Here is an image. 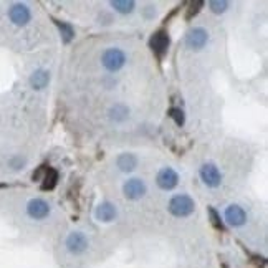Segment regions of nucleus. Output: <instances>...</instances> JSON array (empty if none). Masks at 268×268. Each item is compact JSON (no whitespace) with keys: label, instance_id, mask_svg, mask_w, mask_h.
Instances as JSON below:
<instances>
[{"label":"nucleus","instance_id":"nucleus-1","mask_svg":"<svg viewBox=\"0 0 268 268\" xmlns=\"http://www.w3.org/2000/svg\"><path fill=\"white\" fill-rule=\"evenodd\" d=\"M195 210V202L192 197L185 194L174 195V197L169 200V212H171L174 217H189Z\"/></svg>","mask_w":268,"mask_h":268},{"label":"nucleus","instance_id":"nucleus-2","mask_svg":"<svg viewBox=\"0 0 268 268\" xmlns=\"http://www.w3.org/2000/svg\"><path fill=\"white\" fill-rule=\"evenodd\" d=\"M101 63L110 73H116L126 65V55L120 48H108L101 56Z\"/></svg>","mask_w":268,"mask_h":268},{"label":"nucleus","instance_id":"nucleus-3","mask_svg":"<svg viewBox=\"0 0 268 268\" xmlns=\"http://www.w3.org/2000/svg\"><path fill=\"white\" fill-rule=\"evenodd\" d=\"M8 20L17 27H25L32 20V12L25 3H13L8 8Z\"/></svg>","mask_w":268,"mask_h":268},{"label":"nucleus","instance_id":"nucleus-4","mask_svg":"<svg viewBox=\"0 0 268 268\" xmlns=\"http://www.w3.org/2000/svg\"><path fill=\"white\" fill-rule=\"evenodd\" d=\"M50 204L43 199H32L27 204V215L33 220H43L50 215Z\"/></svg>","mask_w":268,"mask_h":268},{"label":"nucleus","instance_id":"nucleus-5","mask_svg":"<svg viewBox=\"0 0 268 268\" xmlns=\"http://www.w3.org/2000/svg\"><path fill=\"white\" fill-rule=\"evenodd\" d=\"M65 245L66 249H68V252H71V254L75 255H80L88 250V239H86V235L81 234V232H71V234L66 237Z\"/></svg>","mask_w":268,"mask_h":268},{"label":"nucleus","instance_id":"nucleus-6","mask_svg":"<svg viewBox=\"0 0 268 268\" xmlns=\"http://www.w3.org/2000/svg\"><path fill=\"white\" fill-rule=\"evenodd\" d=\"M200 179L204 180V184L207 187H219L222 182V176H220L219 167L212 162H207L200 167Z\"/></svg>","mask_w":268,"mask_h":268},{"label":"nucleus","instance_id":"nucleus-7","mask_svg":"<svg viewBox=\"0 0 268 268\" xmlns=\"http://www.w3.org/2000/svg\"><path fill=\"white\" fill-rule=\"evenodd\" d=\"M207 42H209V33H207V30L202 28V27L192 28L187 33V37H185V43H187L189 48H192V50L204 48Z\"/></svg>","mask_w":268,"mask_h":268},{"label":"nucleus","instance_id":"nucleus-8","mask_svg":"<svg viewBox=\"0 0 268 268\" xmlns=\"http://www.w3.org/2000/svg\"><path fill=\"white\" fill-rule=\"evenodd\" d=\"M169 43H171V40H169V35L166 30H159V32L154 33L151 40H149V46H151V50L159 56V58L166 55Z\"/></svg>","mask_w":268,"mask_h":268},{"label":"nucleus","instance_id":"nucleus-9","mask_svg":"<svg viewBox=\"0 0 268 268\" xmlns=\"http://www.w3.org/2000/svg\"><path fill=\"white\" fill-rule=\"evenodd\" d=\"M156 182L162 190H171L179 184V176H177V172L174 171V169L164 167V169L159 171L157 177H156Z\"/></svg>","mask_w":268,"mask_h":268},{"label":"nucleus","instance_id":"nucleus-10","mask_svg":"<svg viewBox=\"0 0 268 268\" xmlns=\"http://www.w3.org/2000/svg\"><path fill=\"white\" fill-rule=\"evenodd\" d=\"M225 220L232 227H240L247 222V214L240 205L232 204L225 209Z\"/></svg>","mask_w":268,"mask_h":268},{"label":"nucleus","instance_id":"nucleus-11","mask_svg":"<svg viewBox=\"0 0 268 268\" xmlns=\"http://www.w3.org/2000/svg\"><path fill=\"white\" fill-rule=\"evenodd\" d=\"M123 190H125V195L130 200H137L146 194V184L141 179H130L125 184Z\"/></svg>","mask_w":268,"mask_h":268},{"label":"nucleus","instance_id":"nucleus-12","mask_svg":"<svg viewBox=\"0 0 268 268\" xmlns=\"http://www.w3.org/2000/svg\"><path fill=\"white\" fill-rule=\"evenodd\" d=\"M50 83V73L46 70H37L30 76V86L33 90H43Z\"/></svg>","mask_w":268,"mask_h":268},{"label":"nucleus","instance_id":"nucleus-13","mask_svg":"<svg viewBox=\"0 0 268 268\" xmlns=\"http://www.w3.org/2000/svg\"><path fill=\"white\" fill-rule=\"evenodd\" d=\"M116 207L110 202H105L101 205H98L96 209V219L101 220V222H111L116 217Z\"/></svg>","mask_w":268,"mask_h":268},{"label":"nucleus","instance_id":"nucleus-14","mask_svg":"<svg viewBox=\"0 0 268 268\" xmlns=\"http://www.w3.org/2000/svg\"><path fill=\"white\" fill-rule=\"evenodd\" d=\"M116 164H118V167L121 169V171H125V172H131V171H134L136 169V166H137V157L134 156V154H121L120 157H118V161H116Z\"/></svg>","mask_w":268,"mask_h":268},{"label":"nucleus","instance_id":"nucleus-15","mask_svg":"<svg viewBox=\"0 0 268 268\" xmlns=\"http://www.w3.org/2000/svg\"><path fill=\"white\" fill-rule=\"evenodd\" d=\"M128 115H130V110H128L125 105H115L110 111L111 120L116 123H123L128 118Z\"/></svg>","mask_w":268,"mask_h":268},{"label":"nucleus","instance_id":"nucleus-16","mask_svg":"<svg viewBox=\"0 0 268 268\" xmlns=\"http://www.w3.org/2000/svg\"><path fill=\"white\" fill-rule=\"evenodd\" d=\"M56 182H58V172L55 171V169H46L45 176H43V184H42V189L43 190H50L53 189Z\"/></svg>","mask_w":268,"mask_h":268},{"label":"nucleus","instance_id":"nucleus-17","mask_svg":"<svg viewBox=\"0 0 268 268\" xmlns=\"http://www.w3.org/2000/svg\"><path fill=\"white\" fill-rule=\"evenodd\" d=\"M111 7L120 13H131L134 10V2H131V0H115V2H111Z\"/></svg>","mask_w":268,"mask_h":268},{"label":"nucleus","instance_id":"nucleus-18","mask_svg":"<svg viewBox=\"0 0 268 268\" xmlns=\"http://www.w3.org/2000/svg\"><path fill=\"white\" fill-rule=\"evenodd\" d=\"M56 25H58V28H60L61 35H63V40H65L66 43H68L70 40L73 38V35H75L73 28H71V25L65 23V22H56Z\"/></svg>","mask_w":268,"mask_h":268},{"label":"nucleus","instance_id":"nucleus-19","mask_svg":"<svg viewBox=\"0 0 268 268\" xmlns=\"http://www.w3.org/2000/svg\"><path fill=\"white\" fill-rule=\"evenodd\" d=\"M25 164H27V161H25V157L22 156H12L8 159V167L13 169V171H22Z\"/></svg>","mask_w":268,"mask_h":268},{"label":"nucleus","instance_id":"nucleus-20","mask_svg":"<svg viewBox=\"0 0 268 268\" xmlns=\"http://www.w3.org/2000/svg\"><path fill=\"white\" fill-rule=\"evenodd\" d=\"M209 7L214 13H224L229 8V2H225V0H212V2H209Z\"/></svg>","mask_w":268,"mask_h":268},{"label":"nucleus","instance_id":"nucleus-21","mask_svg":"<svg viewBox=\"0 0 268 268\" xmlns=\"http://www.w3.org/2000/svg\"><path fill=\"white\" fill-rule=\"evenodd\" d=\"M169 116H171L172 120L176 121L177 126H182L184 125L185 118H184V111L180 110V108H171V110H169Z\"/></svg>","mask_w":268,"mask_h":268},{"label":"nucleus","instance_id":"nucleus-22","mask_svg":"<svg viewBox=\"0 0 268 268\" xmlns=\"http://www.w3.org/2000/svg\"><path fill=\"white\" fill-rule=\"evenodd\" d=\"M202 5H204L202 2H192V3H190V5H189V8H187V15H185V17H187V20L192 18L194 15H197Z\"/></svg>","mask_w":268,"mask_h":268},{"label":"nucleus","instance_id":"nucleus-23","mask_svg":"<svg viewBox=\"0 0 268 268\" xmlns=\"http://www.w3.org/2000/svg\"><path fill=\"white\" fill-rule=\"evenodd\" d=\"M209 214H210V219H212L214 227H217V229H224V224H222V220H220V215L217 214V210L210 207L209 209Z\"/></svg>","mask_w":268,"mask_h":268}]
</instances>
